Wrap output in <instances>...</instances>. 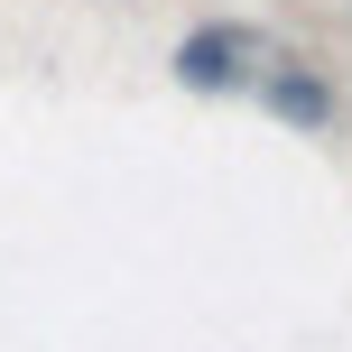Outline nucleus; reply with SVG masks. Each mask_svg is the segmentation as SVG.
<instances>
[{
  "label": "nucleus",
  "mask_w": 352,
  "mask_h": 352,
  "mask_svg": "<svg viewBox=\"0 0 352 352\" xmlns=\"http://www.w3.org/2000/svg\"><path fill=\"white\" fill-rule=\"evenodd\" d=\"M250 56H260L250 28H195L186 47H176V74H186L195 93H232V84L250 74Z\"/></svg>",
  "instance_id": "f257e3e1"
},
{
  "label": "nucleus",
  "mask_w": 352,
  "mask_h": 352,
  "mask_svg": "<svg viewBox=\"0 0 352 352\" xmlns=\"http://www.w3.org/2000/svg\"><path fill=\"white\" fill-rule=\"evenodd\" d=\"M260 102L278 111V121H297V130H334V84H324L316 65H269Z\"/></svg>",
  "instance_id": "f03ea898"
}]
</instances>
